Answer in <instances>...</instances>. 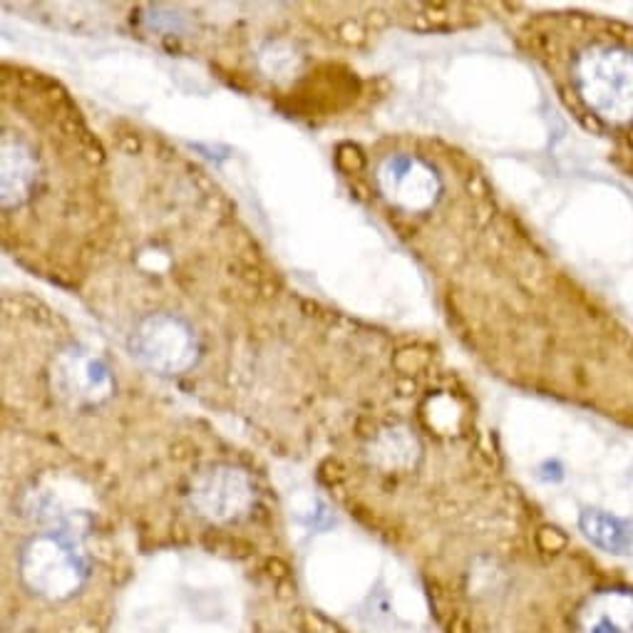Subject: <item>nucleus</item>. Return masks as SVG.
Here are the masks:
<instances>
[{
	"instance_id": "obj_4",
	"label": "nucleus",
	"mask_w": 633,
	"mask_h": 633,
	"mask_svg": "<svg viewBox=\"0 0 633 633\" xmlns=\"http://www.w3.org/2000/svg\"><path fill=\"white\" fill-rule=\"evenodd\" d=\"M53 385L55 393L70 403H100L110 395L112 375L97 353L87 348H70L55 360Z\"/></svg>"
},
{
	"instance_id": "obj_8",
	"label": "nucleus",
	"mask_w": 633,
	"mask_h": 633,
	"mask_svg": "<svg viewBox=\"0 0 633 633\" xmlns=\"http://www.w3.org/2000/svg\"><path fill=\"white\" fill-rule=\"evenodd\" d=\"M581 532L601 547L604 552L611 554H629L633 547V532L624 519L614 517L601 509H584L579 517Z\"/></svg>"
},
{
	"instance_id": "obj_6",
	"label": "nucleus",
	"mask_w": 633,
	"mask_h": 633,
	"mask_svg": "<svg viewBox=\"0 0 633 633\" xmlns=\"http://www.w3.org/2000/svg\"><path fill=\"white\" fill-rule=\"evenodd\" d=\"M194 499H197L199 509L207 512L209 517H231L246 504L249 487L236 470H214L199 480Z\"/></svg>"
},
{
	"instance_id": "obj_5",
	"label": "nucleus",
	"mask_w": 633,
	"mask_h": 633,
	"mask_svg": "<svg viewBox=\"0 0 633 633\" xmlns=\"http://www.w3.org/2000/svg\"><path fill=\"white\" fill-rule=\"evenodd\" d=\"M380 179H383L385 192L405 207H422L430 202L432 192H435V177L430 169L410 157L388 159Z\"/></svg>"
},
{
	"instance_id": "obj_9",
	"label": "nucleus",
	"mask_w": 633,
	"mask_h": 633,
	"mask_svg": "<svg viewBox=\"0 0 633 633\" xmlns=\"http://www.w3.org/2000/svg\"><path fill=\"white\" fill-rule=\"evenodd\" d=\"M584 633H633V594H609L586 611Z\"/></svg>"
},
{
	"instance_id": "obj_3",
	"label": "nucleus",
	"mask_w": 633,
	"mask_h": 633,
	"mask_svg": "<svg viewBox=\"0 0 633 633\" xmlns=\"http://www.w3.org/2000/svg\"><path fill=\"white\" fill-rule=\"evenodd\" d=\"M132 353L159 373H182L197 360V336L177 316L157 313L144 318L132 333Z\"/></svg>"
},
{
	"instance_id": "obj_7",
	"label": "nucleus",
	"mask_w": 633,
	"mask_h": 633,
	"mask_svg": "<svg viewBox=\"0 0 633 633\" xmlns=\"http://www.w3.org/2000/svg\"><path fill=\"white\" fill-rule=\"evenodd\" d=\"M35 182V159L33 152L23 142L3 140V204L5 209L20 204L28 197Z\"/></svg>"
},
{
	"instance_id": "obj_2",
	"label": "nucleus",
	"mask_w": 633,
	"mask_h": 633,
	"mask_svg": "<svg viewBox=\"0 0 633 633\" xmlns=\"http://www.w3.org/2000/svg\"><path fill=\"white\" fill-rule=\"evenodd\" d=\"M87 574L80 544L63 532H48L33 539L23 554V576L40 594L60 599L82 584Z\"/></svg>"
},
{
	"instance_id": "obj_1",
	"label": "nucleus",
	"mask_w": 633,
	"mask_h": 633,
	"mask_svg": "<svg viewBox=\"0 0 633 633\" xmlns=\"http://www.w3.org/2000/svg\"><path fill=\"white\" fill-rule=\"evenodd\" d=\"M581 95L601 117L624 122L633 117V55L596 48L579 63Z\"/></svg>"
}]
</instances>
